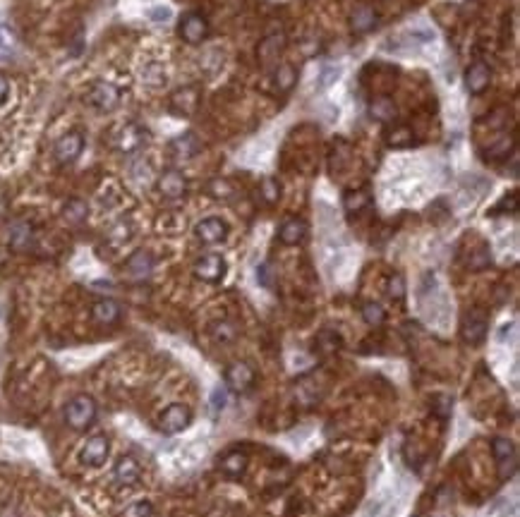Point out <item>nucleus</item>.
Wrapping results in <instances>:
<instances>
[{
  "label": "nucleus",
  "mask_w": 520,
  "mask_h": 517,
  "mask_svg": "<svg viewBox=\"0 0 520 517\" xmlns=\"http://www.w3.org/2000/svg\"><path fill=\"white\" fill-rule=\"evenodd\" d=\"M96 415H98L96 400L87 393H80V395H75V398H70L65 410H62V419H65V424L70 426L72 431H87L93 421H96Z\"/></svg>",
  "instance_id": "nucleus-1"
},
{
  "label": "nucleus",
  "mask_w": 520,
  "mask_h": 517,
  "mask_svg": "<svg viewBox=\"0 0 520 517\" xmlns=\"http://www.w3.org/2000/svg\"><path fill=\"white\" fill-rule=\"evenodd\" d=\"M147 144H149V129L144 127L142 123H134V120L123 123L120 127H116V132H113V149L123 156L139 154Z\"/></svg>",
  "instance_id": "nucleus-2"
},
{
  "label": "nucleus",
  "mask_w": 520,
  "mask_h": 517,
  "mask_svg": "<svg viewBox=\"0 0 520 517\" xmlns=\"http://www.w3.org/2000/svg\"><path fill=\"white\" fill-rule=\"evenodd\" d=\"M120 98L123 93L116 84H111V82H93L89 91H87L84 101L96 113H111L120 106Z\"/></svg>",
  "instance_id": "nucleus-3"
},
{
  "label": "nucleus",
  "mask_w": 520,
  "mask_h": 517,
  "mask_svg": "<svg viewBox=\"0 0 520 517\" xmlns=\"http://www.w3.org/2000/svg\"><path fill=\"white\" fill-rule=\"evenodd\" d=\"M192 421V410L183 402H173V405H168L163 412H161L159 417V429L163 433H168V436H175V433L185 431L187 426H190Z\"/></svg>",
  "instance_id": "nucleus-4"
},
{
  "label": "nucleus",
  "mask_w": 520,
  "mask_h": 517,
  "mask_svg": "<svg viewBox=\"0 0 520 517\" xmlns=\"http://www.w3.org/2000/svg\"><path fill=\"white\" fill-rule=\"evenodd\" d=\"M154 266H156L154 254L149 252V249H137V252H132L127 257L123 271H125V275L132 280V283H144V280L152 278Z\"/></svg>",
  "instance_id": "nucleus-5"
},
{
  "label": "nucleus",
  "mask_w": 520,
  "mask_h": 517,
  "mask_svg": "<svg viewBox=\"0 0 520 517\" xmlns=\"http://www.w3.org/2000/svg\"><path fill=\"white\" fill-rule=\"evenodd\" d=\"M492 453H494V460H496L499 477H501L503 482H506V479H511L513 474H516V469H518L516 446H513L508 438H494V441H492Z\"/></svg>",
  "instance_id": "nucleus-6"
},
{
  "label": "nucleus",
  "mask_w": 520,
  "mask_h": 517,
  "mask_svg": "<svg viewBox=\"0 0 520 517\" xmlns=\"http://www.w3.org/2000/svg\"><path fill=\"white\" fill-rule=\"evenodd\" d=\"M82 151H84V134L80 129H72V132L62 134L58 142H55L53 156L60 165H70L80 158Z\"/></svg>",
  "instance_id": "nucleus-7"
},
{
  "label": "nucleus",
  "mask_w": 520,
  "mask_h": 517,
  "mask_svg": "<svg viewBox=\"0 0 520 517\" xmlns=\"http://www.w3.org/2000/svg\"><path fill=\"white\" fill-rule=\"evenodd\" d=\"M487 328H490V316L482 309H470L463 318L460 336L467 345H482L487 338Z\"/></svg>",
  "instance_id": "nucleus-8"
},
{
  "label": "nucleus",
  "mask_w": 520,
  "mask_h": 517,
  "mask_svg": "<svg viewBox=\"0 0 520 517\" xmlns=\"http://www.w3.org/2000/svg\"><path fill=\"white\" fill-rule=\"evenodd\" d=\"M156 190H159V194L163 197V199L178 201L187 194V177L180 170L168 168L159 175V180H156Z\"/></svg>",
  "instance_id": "nucleus-9"
},
{
  "label": "nucleus",
  "mask_w": 520,
  "mask_h": 517,
  "mask_svg": "<svg viewBox=\"0 0 520 517\" xmlns=\"http://www.w3.org/2000/svg\"><path fill=\"white\" fill-rule=\"evenodd\" d=\"M254 381H257V374H254V369L247 362H233L226 369V386L235 395L249 393L254 388Z\"/></svg>",
  "instance_id": "nucleus-10"
},
{
  "label": "nucleus",
  "mask_w": 520,
  "mask_h": 517,
  "mask_svg": "<svg viewBox=\"0 0 520 517\" xmlns=\"http://www.w3.org/2000/svg\"><path fill=\"white\" fill-rule=\"evenodd\" d=\"M228 273V264L221 254H204L195 261V275L204 283H221Z\"/></svg>",
  "instance_id": "nucleus-11"
},
{
  "label": "nucleus",
  "mask_w": 520,
  "mask_h": 517,
  "mask_svg": "<svg viewBox=\"0 0 520 517\" xmlns=\"http://www.w3.org/2000/svg\"><path fill=\"white\" fill-rule=\"evenodd\" d=\"M108 455H111V441H108V436H103V433H96V436H91L89 441L82 446L80 462L87 464V467H101L108 460Z\"/></svg>",
  "instance_id": "nucleus-12"
},
{
  "label": "nucleus",
  "mask_w": 520,
  "mask_h": 517,
  "mask_svg": "<svg viewBox=\"0 0 520 517\" xmlns=\"http://www.w3.org/2000/svg\"><path fill=\"white\" fill-rule=\"evenodd\" d=\"M178 34H180V39H183L185 44L199 46L201 41L206 39V34H209V22H206L201 15L187 12L178 24Z\"/></svg>",
  "instance_id": "nucleus-13"
},
{
  "label": "nucleus",
  "mask_w": 520,
  "mask_h": 517,
  "mask_svg": "<svg viewBox=\"0 0 520 517\" xmlns=\"http://www.w3.org/2000/svg\"><path fill=\"white\" fill-rule=\"evenodd\" d=\"M199 103H201V91L197 87H183V89H178V91L170 93V111L178 113V115H185V118L195 115L197 108H199Z\"/></svg>",
  "instance_id": "nucleus-14"
},
{
  "label": "nucleus",
  "mask_w": 520,
  "mask_h": 517,
  "mask_svg": "<svg viewBox=\"0 0 520 517\" xmlns=\"http://www.w3.org/2000/svg\"><path fill=\"white\" fill-rule=\"evenodd\" d=\"M195 235L201 244H218L228 237V223L223 218L209 216L195 226Z\"/></svg>",
  "instance_id": "nucleus-15"
},
{
  "label": "nucleus",
  "mask_w": 520,
  "mask_h": 517,
  "mask_svg": "<svg viewBox=\"0 0 520 517\" xmlns=\"http://www.w3.org/2000/svg\"><path fill=\"white\" fill-rule=\"evenodd\" d=\"M113 479H116V484L123 489H129V487H134V484H139V479H142V467H139L137 457L123 455L118 460L116 467H113Z\"/></svg>",
  "instance_id": "nucleus-16"
},
{
  "label": "nucleus",
  "mask_w": 520,
  "mask_h": 517,
  "mask_svg": "<svg viewBox=\"0 0 520 517\" xmlns=\"http://www.w3.org/2000/svg\"><path fill=\"white\" fill-rule=\"evenodd\" d=\"M490 84H492V67L487 65L485 60H475L465 72L467 91L475 93V96H480V93H485V89Z\"/></svg>",
  "instance_id": "nucleus-17"
},
{
  "label": "nucleus",
  "mask_w": 520,
  "mask_h": 517,
  "mask_svg": "<svg viewBox=\"0 0 520 517\" xmlns=\"http://www.w3.org/2000/svg\"><path fill=\"white\" fill-rule=\"evenodd\" d=\"M8 242L15 252H29L34 244V226L29 221H15L8 230Z\"/></svg>",
  "instance_id": "nucleus-18"
},
{
  "label": "nucleus",
  "mask_w": 520,
  "mask_h": 517,
  "mask_svg": "<svg viewBox=\"0 0 520 517\" xmlns=\"http://www.w3.org/2000/svg\"><path fill=\"white\" fill-rule=\"evenodd\" d=\"M307 237V223L303 218H288L283 226L278 228V239L285 247H298Z\"/></svg>",
  "instance_id": "nucleus-19"
},
{
  "label": "nucleus",
  "mask_w": 520,
  "mask_h": 517,
  "mask_svg": "<svg viewBox=\"0 0 520 517\" xmlns=\"http://www.w3.org/2000/svg\"><path fill=\"white\" fill-rule=\"evenodd\" d=\"M123 309L120 305H118L116 300H111V297H103V300L93 302L91 307V316L96 323H101V326H113V323L120 318Z\"/></svg>",
  "instance_id": "nucleus-20"
},
{
  "label": "nucleus",
  "mask_w": 520,
  "mask_h": 517,
  "mask_svg": "<svg viewBox=\"0 0 520 517\" xmlns=\"http://www.w3.org/2000/svg\"><path fill=\"white\" fill-rule=\"evenodd\" d=\"M199 151H201V142L190 132L180 134L178 139L170 142V154H173L175 161H190V158H195Z\"/></svg>",
  "instance_id": "nucleus-21"
},
{
  "label": "nucleus",
  "mask_w": 520,
  "mask_h": 517,
  "mask_svg": "<svg viewBox=\"0 0 520 517\" xmlns=\"http://www.w3.org/2000/svg\"><path fill=\"white\" fill-rule=\"evenodd\" d=\"M283 46H285L283 34H269L267 39L259 44V60H262L264 65H271L274 60H278Z\"/></svg>",
  "instance_id": "nucleus-22"
},
{
  "label": "nucleus",
  "mask_w": 520,
  "mask_h": 517,
  "mask_svg": "<svg viewBox=\"0 0 520 517\" xmlns=\"http://www.w3.org/2000/svg\"><path fill=\"white\" fill-rule=\"evenodd\" d=\"M377 22H379L377 12H374V8H369V5H360L350 17V27L355 34H367V31H372L377 27Z\"/></svg>",
  "instance_id": "nucleus-23"
},
{
  "label": "nucleus",
  "mask_w": 520,
  "mask_h": 517,
  "mask_svg": "<svg viewBox=\"0 0 520 517\" xmlns=\"http://www.w3.org/2000/svg\"><path fill=\"white\" fill-rule=\"evenodd\" d=\"M396 103H393L391 96H377L372 103H369V115H372L377 123H391L396 118Z\"/></svg>",
  "instance_id": "nucleus-24"
},
{
  "label": "nucleus",
  "mask_w": 520,
  "mask_h": 517,
  "mask_svg": "<svg viewBox=\"0 0 520 517\" xmlns=\"http://www.w3.org/2000/svg\"><path fill=\"white\" fill-rule=\"evenodd\" d=\"M62 218H65L70 226H82V223L89 218V206H87L84 199H67L65 206H62Z\"/></svg>",
  "instance_id": "nucleus-25"
},
{
  "label": "nucleus",
  "mask_w": 520,
  "mask_h": 517,
  "mask_svg": "<svg viewBox=\"0 0 520 517\" xmlns=\"http://www.w3.org/2000/svg\"><path fill=\"white\" fill-rule=\"evenodd\" d=\"M245 469H247V455H245V453H240V451L228 453V455L221 460V472L226 474V477H231V479L242 477V474H245Z\"/></svg>",
  "instance_id": "nucleus-26"
},
{
  "label": "nucleus",
  "mask_w": 520,
  "mask_h": 517,
  "mask_svg": "<svg viewBox=\"0 0 520 517\" xmlns=\"http://www.w3.org/2000/svg\"><path fill=\"white\" fill-rule=\"evenodd\" d=\"M134 235V226L127 218H120L118 223H113L111 230L106 233V239L111 242V247H123L125 242H129Z\"/></svg>",
  "instance_id": "nucleus-27"
},
{
  "label": "nucleus",
  "mask_w": 520,
  "mask_h": 517,
  "mask_svg": "<svg viewBox=\"0 0 520 517\" xmlns=\"http://www.w3.org/2000/svg\"><path fill=\"white\" fill-rule=\"evenodd\" d=\"M369 203H372V197H369L367 190H350L343 197V208H346V213H350V216L362 213Z\"/></svg>",
  "instance_id": "nucleus-28"
},
{
  "label": "nucleus",
  "mask_w": 520,
  "mask_h": 517,
  "mask_svg": "<svg viewBox=\"0 0 520 517\" xmlns=\"http://www.w3.org/2000/svg\"><path fill=\"white\" fill-rule=\"evenodd\" d=\"M211 338H214V343H218V345L235 343V338H237L235 321H231V318H221V321H214V323H211Z\"/></svg>",
  "instance_id": "nucleus-29"
},
{
  "label": "nucleus",
  "mask_w": 520,
  "mask_h": 517,
  "mask_svg": "<svg viewBox=\"0 0 520 517\" xmlns=\"http://www.w3.org/2000/svg\"><path fill=\"white\" fill-rule=\"evenodd\" d=\"M415 142V134L408 125H398V127H391L386 132V144L391 149H408Z\"/></svg>",
  "instance_id": "nucleus-30"
},
{
  "label": "nucleus",
  "mask_w": 520,
  "mask_h": 517,
  "mask_svg": "<svg viewBox=\"0 0 520 517\" xmlns=\"http://www.w3.org/2000/svg\"><path fill=\"white\" fill-rule=\"evenodd\" d=\"M295 82H298V72H295L293 65H280L274 70V87L278 89V91H290V89L295 87Z\"/></svg>",
  "instance_id": "nucleus-31"
},
{
  "label": "nucleus",
  "mask_w": 520,
  "mask_h": 517,
  "mask_svg": "<svg viewBox=\"0 0 520 517\" xmlns=\"http://www.w3.org/2000/svg\"><path fill=\"white\" fill-rule=\"evenodd\" d=\"M362 318H365L367 326L377 328L386 321V311H384V307L379 305V302H365V305H362Z\"/></svg>",
  "instance_id": "nucleus-32"
},
{
  "label": "nucleus",
  "mask_w": 520,
  "mask_h": 517,
  "mask_svg": "<svg viewBox=\"0 0 520 517\" xmlns=\"http://www.w3.org/2000/svg\"><path fill=\"white\" fill-rule=\"evenodd\" d=\"M341 345H343L341 336H338L336 331H331V328H324V331L316 336V347L324 354H331V352H336V350H341Z\"/></svg>",
  "instance_id": "nucleus-33"
},
{
  "label": "nucleus",
  "mask_w": 520,
  "mask_h": 517,
  "mask_svg": "<svg viewBox=\"0 0 520 517\" xmlns=\"http://www.w3.org/2000/svg\"><path fill=\"white\" fill-rule=\"evenodd\" d=\"M206 192H209L214 199H233V194H235V187L231 185L228 180H221V177H216V180H211L209 185H206Z\"/></svg>",
  "instance_id": "nucleus-34"
},
{
  "label": "nucleus",
  "mask_w": 520,
  "mask_h": 517,
  "mask_svg": "<svg viewBox=\"0 0 520 517\" xmlns=\"http://www.w3.org/2000/svg\"><path fill=\"white\" fill-rule=\"evenodd\" d=\"M490 264H492V254H490V249H487L485 244H480V247L470 254V259H467V269H470V271H482V269H487Z\"/></svg>",
  "instance_id": "nucleus-35"
},
{
  "label": "nucleus",
  "mask_w": 520,
  "mask_h": 517,
  "mask_svg": "<svg viewBox=\"0 0 520 517\" xmlns=\"http://www.w3.org/2000/svg\"><path fill=\"white\" fill-rule=\"evenodd\" d=\"M511 151H513V139L503 137V139H499L496 144L490 146V151L485 154V158L487 161H501V158H506Z\"/></svg>",
  "instance_id": "nucleus-36"
},
{
  "label": "nucleus",
  "mask_w": 520,
  "mask_h": 517,
  "mask_svg": "<svg viewBox=\"0 0 520 517\" xmlns=\"http://www.w3.org/2000/svg\"><path fill=\"white\" fill-rule=\"evenodd\" d=\"M120 517H154V505L149 500H137V503L127 505Z\"/></svg>",
  "instance_id": "nucleus-37"
},
{
  "label": "nucleus",
  "mask_w": 520,
  "mask_h": 517,
  "mask_svg": "<svg viewBox=\"0 0 520 517\" xmlns=\"http://www.w3.org/2000/svg\"><path fill=\"white\" fill-rule=\"evenodd\" d=\"M142 80L152 87H163L165 84V70L161 65H152L142 72Z\"/></svg>",
  "instance_id": "nucleus-38"
},
{
  "label": "nucleus",
  "mask_w": 520,
  "mask_h": 517,
  "mask_svg": "<svg viewBox=\"0 0 520 517\" xmlns=\"http://www.w3.org/2000/svg\"><path fill=\"white\" fill-rule=\"evenodd\" d=\"M259 192H262V197H264V201H267V203H276V201H278V197H280V187H278V182H276L274 177H267V180L262 182V187H259Z\"/></svg>",
  "instance_id": "nucleus-39"
},
{
  "label": "nucleus",
  "mask_w": 520,
  "mask_h": 517,
  "mask_svg": "<svg viewBox=\"0 0 520 517\" xmlns=\"http://www.w3.org/2000/svg\"><path fill=\"white\" fill-rule=\"evenodd\" d=\"M388 297L396 302H400L405 297V278L400 273H393L391 280H388Z\"/></svg>",
  "instance_id": "nucleus-40"
},
{
  "label": "nucleus",
  "mask_w": 520,
  "mask_h": 517,
  "mask_svg": "<svg viewBox=\"0 0 520 517\" xmlns=\"http://www.w3.org/2000/svg\"><path fill=\"white\" fill-rule=\"evenodd\" d=\"M518 208V194L516 192H511V197H503L501 201L496 203V208H492V216H499L501 211H516Z\"/></svg>",
  "instance_id": "nucleus-41"
},
{
  "label": "nucleus",
  "mask_w": 520,
  "mask_h": 517,
  "mask_svg": "<svg viewBox=\"0 0 520 517\" xmlns=\"http://www.w3.org/2000/svg\"><path fill=\"white\" fill-rule=\"evenodd\" d=\"M223 407H226V390L218 386V388H214V393H211V410H214V415H218Z\"/></svg>",
  "instance_id": "nucleus-42"
},
{
  "label": "nucleus",
  "mask_w": 520,
  "mask_h": 517,
  "mask_svg": "<svg viewBox=\"0 0 520 517\" xmlns=\"http://www.w3.org/2000/svg\"><path fill=\"white\" fill-rule=\"evenodd\" d=\"M436 402H439V405L434 407V412L441 417V419H446V417H449V412H451V400L444 398V395H439V398H436Z\"/></svg>",
  "instance_id": "nucleus-43"
},
{
  "label": "nucleus",
  "mask_w": 520,
  "mask_h": 517,
  "mask_svg": "<svg viewBox=\"0 0 520 517\" xmlns=\"http://www.w3.org/2000/svg\"><path fill=\"white\" fill-rule=\"evenodd\" d=\"M152 19H156V22H168L170 10L168 8H154L152 10Z\"/></svg>",
  "instance_id": "nucleus-44"
},
{
  "label": "nucleus",
  "mask_w": 520,
  "mask_h": 517,
  "mask_svg": "<svg viewBox=\"0 0 520 517\" xmlns=\"http://www.w3.org/2000/svg\"><path fill=\"white\" fill-rule=\"evenodd\" d=\"M257 280H259V283H262L264 287L271 285V278H269V266H267V264H262V266L257 269Z\"/></svg>",
  "instance_id": "nucleus-45"
},
{
  "label": "nucleus",
  "mask_w": 520,
  "mask_h": 517,
  "mask_svg": "<svg viewBox=\"0 0 520 517\" xmlns=\"http://www.w3.org/2000/svg\"><path fill=\"white\" fill-rule=\"evenodd\" d=\"M8 91H10L8 80H5V77L0 75V106H3V103H5V98H8Z\"/></svg>",
  "instance_id": "nucleus-46"
},
{
  "label": "nucleus",
  "mask_w": 520,
  "mask_h": 517,
  "mask_svg": "<svg viewBox=\"0 0 520 517\" xmlns=\"http://www.w3.org/2000/svg\"><path fill=\"white\" fill-rule=\"evenodd\" d=\"M324 72H326V75H324V77H321V80H319V84H329L331 80H338V70L334 72V67H326Z\"/></svg>",
  "instance_id": "nucleus-47"
},
{
  "label": "nucleus",
  "mask_w": 520,
  "mask_h": 517,
  "mask_svg": "<svg viewBox=\"0 0 520 517\" xmlns=\"http://www.w3.org/2000/svg\"><path fill=\"white\" fill-rule=\"evenodd\" d=\"M0 266H3V254H0Z\"/></svg>",
  "instance_id": "nucleus-48"
}]
</instances>
